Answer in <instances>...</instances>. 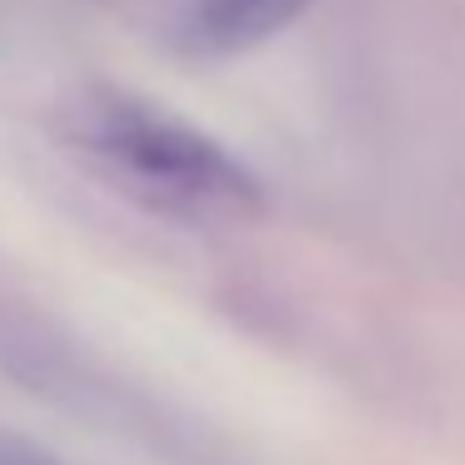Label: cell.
I'll return each mask as SVG.
<instances>
[{
	"label": "cell",
	"mask_w": 465,
	"mask_h": 465,
	"mask_svg": "<svg viewBox=\"0 0 465 465\" xmlns=\"http://www.w3.org/2000/svg\"><path fill=\"white\" fill-rule=\"evenodd\" d=\"M71 145L125 195L191 225H241L265 211L261 181L181 115L121 91H95L71 111Z\"/></svg>",
	"instance_id": "1"
},
{
	"label": "cell",
	"mask_w": 465,
	"mask_h": 465,
	"mask_svg": "<svg viewBox=\"0 0 465 465\" xmlns=\"http://www.w3.org/2000/svg\"><path fill=\"white\" fill-rule=\"evenodd\" d=\"M0 465H51L41 450H31L25 440H15V435L0 430Z\"/></svg>",
	"instance_id": "3"
},
{
	"label": "cell",
	"mask_w": 465,
	"mask_h": 465,
	"mask_svg": "<svg viewBox=\"0 0 465 465\" xmlns=\"http://www.w3.org/2000/svg\"><path fill=\"white\" fill-rule=\"evenodd\" d=\"M311 11V0H201L185 21V45L201 55H235L281 35Z\"/></svg>",
	"instance_id": "2"
}]
</instances>
